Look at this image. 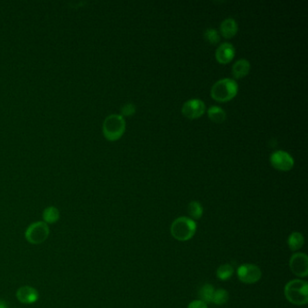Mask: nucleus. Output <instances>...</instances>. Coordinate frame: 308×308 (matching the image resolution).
<instances>
[{"instance_id":"nucleus-23","label":"nucleus","mask_w":308,"mask_h":308,"mask_svg":"<svg viewBox=\"0 0 308 308\" xmlns=\"http://www.w3.org/2000/svg\"><path fill=\"white\" fill-rule=\"evenodd\" d=\"M187 308H208L207 304L202 300H194L189 304Z\"/></svg>"},{"instance_id":"nucleus-1","label":"nucleus","mask_w":308,"mask_h":308,"mask_svg":"<svg viewBox=\"0 0 308 308\" xmlns=\"http://www.w3.org/2000/svg\"><path fill=\"white\" fill-rule=\"evenodd\" d=\"M285 296L290 303L296 305H304L308 302V284L302 279H294L286 285Z\"/></svg>"},{"instance_id":"nucleus-8","label":"nucleus","mask_w":308,"mask_h":308,"mask_svg":"<svg viewBox=\"0 0 308 308\" xmlns=\"http://www.w3.org/2000/svg\"><path fill=\"white\" fill-rule=\"evenodd\" d=\"M270 163L273 167L280 171H289L290 169H292L295 164L292 156L283 150L273 153L270 156Z\"/></svg>"},{"instance_id":"nucleus-15","label":"nucleus","mask_w":308,"mask_h":308,"mask_svg":"<svg viewBox=\"0 0 308 308\" xmlns=\"http://www.w3.org/2000/svg\"><path fill=\"white\" fill-rule=\"evenodd\" d=\"M59 219H60V212L56 207L49 206L47 208L44 209L43 212V220L45 223H55Z\"/></svg>"},{"instance_id":"nucleus-19","label":"nucleus","mask_w":308,"mask_h":308,"mask_svg":"<svg viewBox=\"0 0 308 308\" xmlns=\"http://www.w3.org/2000/svg\"><path fill=\"white\" fill-rule=\"evenodd\" d=\"M233 273H234V268L232 265L223 264L218 268L216 275L219 279L221 281H226L233 276Z\"/></svg>"},{"instance_id":"nucleus-5","label":"nucleus","mask_w":308,"mask_h":308,"mask_svg":"<svg viewBox=\"0 0 308 308\" xmlns=\"http://www.w3.org/2000/svg\"><path fill=\"white\" fill-rule=\"evenodd\" d=\"M50 234L48 225L44 221H37L28 226L24 232L25 240L34 245L41 244L47 240Z\"/></svg>"},{"instance_id":"nucleus-17","label":"nucleus","mask_w":308,"mask_h":308,"mask_svg":"<svg viewBox=\"0 0 308 308\" xmlns=\"http://www.w3.org/2000/svg\"><path fill=\"white\" fill-rule=\"evenodd\" d=\"M214 288L211 284H204L201 287L198 292V296L200 297L201 300L204 303H212V296L214 294Z\"/></svg>"},{"instance_id":"nucleus-18","label":"nucleus","mask_w":308,"mask_h":308,"mask_svg":"<svg viewBox=\"0 0 308 308\" xmlns=\"http://www.w3.org/2000/svg\"><path fill=\"white\" fill-rule=\"evenodd\" d=\"M188 213L192 220H199L204 214V208L197 201H192L188 205Z\"/></svg>"},{"instance_id":"nucleus-12","label":"nucleus","mask_w":308,"mask_h":308,"mask_svg":"<svg viewBox=\"0 0 308 308\" xmlns=\"http://www.w3.org/2000/svg\"><path fill=\"white\" fill-rule=\"evenodd\" d=\"M220 31L224 38H232L238 32V24L233 18L224 19L220 25Z\"/></svg>"},{"instance_id":"nucleus-10","label":"nucleus","mask_w":308,"mask_h":308,"mask_svg":"<svg viewBox=\"0 0 308 308\" xmlns=\"http://www.w3.org/2000/svg\"><path fill=\"white\" fill-rule=\"evenodd\" d=\"M16 298L22 304H31L36 303L39 298V293L36 288L30 286H24L18 288L16 293Z\"/></svg>"},{"instance_id":"nucleus-21","label":"nucleus","mask_w":308,"mask_h":308,"mask_svg":"<svg viewBox=\"0 0 308 308\" xmlns=\"http://www.w3.org/2000/svg\"><path fill=\"white\" fill-rule=\"evenodd\" d=\"M204 39L208 41L211 44H216L220 42V36L217 30L213 28H208L204 31Z\"/></svg>"},{"instance_id":"nucleus-9","label":"nucleus","mask_w":308,"mask_h":308,"mask_svg":"<svg viewBox=\"0 0 308 308\" xmlns=\"http://www.w3.org/2000/svg\"><path fill=\"white\" fill-rule=\"evenodd\" d=\"M289 266L292 272L299 277H305L308 274V258L304 253H296L294 254L290 261Z\"/></svg>"},{"instance_id":"nucleus-20","label":"nucleus","mask_w":308,"mask_h":308,"mask_svg":"<svg viewBox=\"0 0 308 308\" xmlns=\"http://www.w3.org/2000/svg\"><path fill=\"white\" fill-rule=\"evenodd\" d=\"M229 299V294L225 289H217L214 291L212 296V303H214L218 305H221L227 303Z\"/></svg>"},{"instance_id":"nucleus-16","label":"nucleus","mask_w":308,"mask_h":308,"mask_svg":"<svg viewBox=\"0 0 308 308\" xmlns=\"http://www.w3.org/2000/svg\"><path fill=\"white\" fill-rule=\"evenodd\" d=\"M208 116L214 123L220 124L226 120V113L218 106H212L208 108Z\"/></svg>"},{"instance_id":"nucleus-24","label":"nucleus","mask_w":308,"mask_h":308,"mask_svg":"<svg viewBox=\"0 0 308 308\" xmlns=\"http://www.w3.org/2000/svg\"><path fill=\"white\" fill-rule=\"evenodd\" d=\"M0 308H8V304L4 300H0Z\"/></svg>"},{"instance_id":"nucleus-3","label":"nucleus","mask_w":308,"mask_h":308,"mask_svg":"<svg viewBox=\"0 0 308 308\" xmlns=\"http://www.w3.org/2000/svg\"><path fill=\"white\" fill-rule=\"evenodd\" d=\"M197 225L194 220L188 217H179L173 221L171 225V234L176 240L186 241L195 234Z\"/></svg>"},{"instance_id":"nucleus-11","label":"nucleus","mask_w":308,"mask_h":308,"mask_svg":"<svg viewBox=\"0 0 308 308\" xmlns=\"http://www.w3.org/2000/svg\"><path fill=\"white\" fill-rule=\"evenodd\" d=\"M234 56H235V48L230 43L220 44L215 52L216 60L221 64H229L234 58Z\"/></svg>"},{"instance_id":"nucleus-7","label":"nucleus","mask_w":308,"mask_h":308,"mask_svg":"<svg viewBox=\"0 0 308 308\" xmlns=\"http://www.w3.org/2000/svg\"><path fill=\"white\" fill-rule=\"evenodd\" d=\"M205 112V104L199 99H191L184 102L182 107V113L184 117L194 120L203 116Z\"/></svg>"},{"instance_id":"nucleus-13","label":"nucleus","mask_w":308,"mask_h":308,"mask_svg":"<svg viewBox=\"0 0 308 308\" xmlns=\"http://www.w3.org/2000/svg\"><path fill=\"white\" fill-rule=\"evenodd\" d=\"M250 70V64L246 59H240L237 61L232 66V75L235 79H240L248 75Z\"/></svg>"},{"instance_id":"nucleus-22","label":"nucleus","mask_w":308,"mask_h":308,"mask_svg":"<svg viewBox=\"0 0 308 308\" xmlns=\"http://www.w3.org/2000/svg\"><path fill=\"white\" fill-rule=\"evenodd\" d=\"M136 113V106L132 103H127L121 108V116L130 117Z\"/></svg>"},{"instance_id":"nucleus-4","label":"nucleus","mask_w":308,"mask_h":308,"mask_svg":"<svg viewBox=\"0 0 308 308\" xmlns=\"http://www.w3.org/2000/svg\"><path fill=\"white\" fill-rule=\"evenodd\" d=\"M126 129L124 118L119 114H112L104 120L102 131L103 135L109 141H116L123 136Z\"/></svg>"},{"instance_id":"nucleus-2","label":"nucleus","mask_w":308,"mask_h":308,"mask_svg":"<svg viewBox=\"0 0 308 308\" xmlns=\"http://www.w3.org/2000/svg\"><path fill=\"white\" fill-rule=\"evenodd\" d=\"M239 87L235 80L224 78L212 85L211 95L218 102H227L236 96Z\"/></svg>"},{"instance_id":"nucleus-6","label":"nucleus","mask_w":308,"mask_h":308,"mask_svg":"<svg viewBox=\"0 0 308 308\" xmlns=\"http://www.w3.org/2000/svg\"><path fill=\"white\" fill-rule=\"evenodd\" d=\"M237 276L245 284H254L261 278L260 268L254 264H243L237 269Z\"/></svg>"},{"instance_id":"nucleus-14","label":"nucleus","mask_w":308,"mask_h":308,"mask_svg":"<svg viewBox=\"0 0 308 308\" xmlns=\"http://www.w3.org/2000/svg\"><path fill=\"white\" fill-rule=\"evenodd\" d=\"M304 243V236L301 234L300 232H293L288 237V247L293 251H296V250H298L299 248H302Z\"/></svg>"}]
</instances>
